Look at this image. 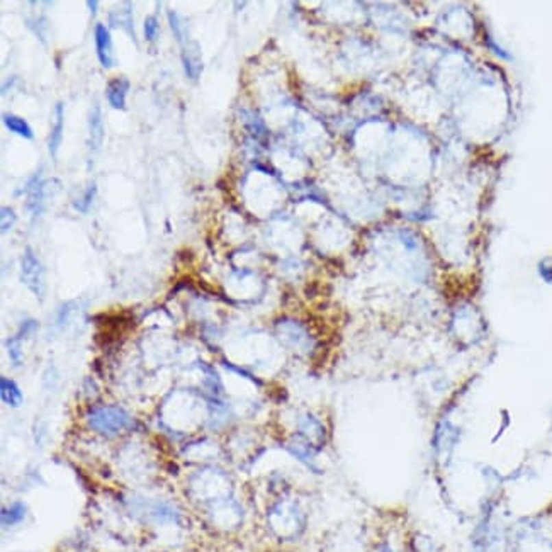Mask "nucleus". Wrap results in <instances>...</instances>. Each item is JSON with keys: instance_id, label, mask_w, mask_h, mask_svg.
I'll list each match as a JSON object with an SVG mask.
<instances>
[{"instance_id": "f257e3e1", "label": "nucleus", "mask_w": 552, "mask_h": 552, "mask_svg": "<svg viewBox=\"0 0 552 552\" xmlns=\"http://www.w3.org/2000/svg\"><path fill=\"white\" fill-rule=\"evenodd\" d=\"M131 423V416L117 406H99L91 409L87 415V425L104 435H117L130 429Z\"/></svg>"}, {"instance_id": "f03ea898", "label": "nucleus", "mask_w": 552, "mask_h": 552, "mask_svg": "<svg viewBox=\"0 0 552 552\" xmlns=\"http://www.w3.org/2000/svg\"><path fill=\"white\" fill-rule=\"evenodd\" d=\"M21 279L26 284L27 289L36 296L39 301H43L46 293L45 267L41 265L38 255L31 248H26L21 260Z\"/></svg>"}, {"instance_id": "7ed1b4c3", "label": "nucleus", "mask_w": 552, "mask_h": 552, "mask_svg": "<svg viewBox=\"0 0 552 552\" xmlns=\"http://www.w3.org/2000/svg\"><path fill=\"white\" fill-rule=\"evenodd\" d=\"M95 36V51H97V58L104 69H110L114 65V56H112V38L104 24L99 23L94 31Z\"/></svg>"}, {"instance_id": "20e7f679", "label": "nucleus", "mask_w": 552, "mask_h": 552, "mask_svg": "<svg viewBox=\"0 0 552 552\" xmlns=\"http://www.w3.org/2000/svg\"><path fill=\"white\" fill-rule=\"evenodd\" d=\"M182 67L191 80H197L202 72L201 49L195 41H185L182 45Z\"/></svg>"}, {"instance_id": "39448f33", "label": "nucleus", "mask_w": 552, "mask_h": 552, "mask_svg": "<svg viewBox=\"0 0 552 552\" xmlns=\"http://www.w3.org/2000/svg\"><path fill=\"white\" fill-rule=\"evenodd\" d=\"M130 87L131 84L126 77H117L109 82L106 95H108V102L110 104V108L117 110H123L126 108V97L128 92H130Z\"/></svg>"}, {"instance_id": "423d86ee", "label": "nucleus", "mask_w": 552, "mask_h": 552, "mask_svg": "<svg viewBox=\"0 0 552 552\" xmlns=\"http://www.w3.org/2000/svg\"><path fill=\"white\" fill-rule=\"evenodd\" d=\"M102 140H104V123H102L101 106L95 104L88 114V147L92 153L101 149Z\"/></svg>"}, {"instance_id": "0eeeda50", "label": "nucleus", "mask_w": 552, "mask_h": 552, "mask_svg": "<svg viewBox=\"0 0 552 552\" xmlns=\"http://www.w3.org/2000/svg\"><path fill=\"white\" fill-rule=\"evenodd\" d=\"M63 126H65V108H63L62 102H58V104L55 106V124H53L51 134H49V140H48L49 155H51L53 158H56V155H58V149H60V147H62Z\"/></svg>"}, {"instance_id": "6e6552de", "label": "nucleus", "mask_w": 552, "mask_h": 552, "mask_svg": "<svg viewBox=\"0 0 552 552\" xmlns=\"http://www.w3.org/2000/svg\"><path fill=\"white\" fill-rule=\"evenodd\" d=\"M0 396H2L3 403L9 405L10 408H19L24 401L19 386L12 379H7V377L0 379Z\"/></svg>"}, {"instance_id": "1a4fd4ad", "label": "nucleus", "mask_w": 552, "mask_h": 552, "mask_svg": "<svg viewBox=\"0 0 552 552\" xmlns=\"http://www.w3.org/2000/svg\"><path fill=\"white\" fill-rule=\"evenodd\" d=\"M2 119H3V124L7 126V130L12 131L14 134H19V136L27 138V140L33 138V130H31V126L27 124L26 119L16 116V114H3Z\"/></svg>"}, {"instance_id": "9d476101", "label": "nucleus", "mask_w": 552, "mask_h": 552, "mask_svg": "<svg viewBox=\"0 0 552 552\" xmlns=\"http://www.w3.org/2000/svg\"><path fill=\"white\" fill-rule=\"evenodd\" d=\"M24 515H26V507H24V503L17 501V503L10 505L9 508H3L2 510V525H16L21 520H24Z\"/></svg>"}, {"instance_id": "9b49d317", "label": "nucleus", "mask_w": 552, "mask_h": 552, "mask_svg": "<svg viewBox=\"0 0 552 552\" xmlns=\"http://www.w3.org/2000/svg\"><path fill=\"white\" fill-rule=\"evenodd\" d=\"M167 17H169L170 29H172L173 36H176L177 41H180L182 45L185 41H189V39H187V27H185V23H184L182 17H180L177 12H173V10H169Z\"/></svg>"}, {"instance_id": "f8f14e48", "label": "nucleus", "mask_w": 552, "mask_h": 552, "mask_svg": "<svg viewBox=\"0 0 552 552\" xmlns=\"http://www.w3.org/2000/svg\"><path fill=\"white\" fill-rule=\"evenodd\" d=\"M7 345V352H9L10 361L14 362V365H21L23 364V348H21V338L12 337L5 341Z\"/></svg>"}, {"instance_id": "ddd939ff", "label": "nucleus", "mask_w": 552, "mask_h": 552, "mask_svg": "<svg viewBox=\"0 0 552 552\" xmlns=\"http://www.w3.org/2000/svg\"><path fill=\"white\" fill-rule=\"evenodd\" d=\"M143 31H145V38H147L148 41H155L156 36H158V31H160L158 19L153 16L147 17L143 23Z\"/></svg>"}, {"instance_id": "4468645a", "label": "nucleus", "mask_w": 552, "mask_h": 552, "mask_svg": "<svg viewBox=\"0 0 552 552\" xmlns=\"http://www.w3.org/2000/svg\"><path fill=\"white\" fill-rule=\"evenodd\" d=\"M94 195H95V184H92L91 187H88L87 191H85V194L82 195L80 201L75 202V204H73L75 209H78V211H82V213H87L88 208H91Z\"/></svg>"}, {"instance_id": "2eb2a0df", "label": "nucleus", "mask_w": 552, "mask_h": 552, "mask_svg": "<svg viewBox=\"0 0 552 552\" xmlns=\"http://www.w3.org/2000/svg\"><path fill=\"white\" fill-rule=\"evenodd\" d=\"M14 223H16V213H14L12 208H7V206H3L2 213H0V224H2V233H5L7 230H10V228L14 226Z\"/></svg>"}, {"instance_id": "dca6fc26", "label": "nucleus", "mask_w": 552, "mask_h": 552, "mask_svg": "<svg viewBox=\"0 0 552 552\" xmlns=\"http://www.w3.org/2000/svg\"><path fill=\"white\" fill-rule=\"evenodd\" d=\"M36 330H38V323L34 322V320H27V322H24L23 326H21L19 335H17V338L31 337V335H33Z\"/></svg>"}, {"instance_id": "f3484780", "label": "nucleus", "mask_w": 552, "mask_h": 552, "mask_svg": "<svg viewBox=\"0 0 552 552\" xmlns=\"http://www.w3.org/2000/svg\"><path fill=\"white\" fill-rule=\"evenodd\" d=\"M87 5H88V9H92V14L95 16V12H97V2H95V0H88Z\"/></svg>"}]
</instances>
